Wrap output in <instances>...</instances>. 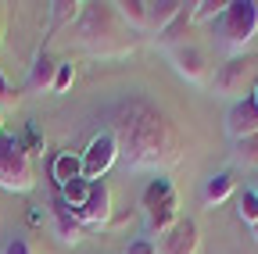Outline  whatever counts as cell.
Returning a JSON list of instances; mask_svg holds the SVG:
<instances>
[{"label":"cell","instance_id":"6da1fadb","mask_svg":"<svg viewBox=\"0 0 258 254\" xmlns=\"http://www.w3.org/2000/svg\"><path fill=\"white\" fill-rule=\"evenodd\" d=\"M108 133L118 143V161H125V168H133V172L165 176L183 157L179 125L140 93H129V97L111 104Z\"/></svg>","mask_w":258,"mask_h":254},{"label":"cell","instance_id":"7a4b0ae2","mask_svg":"<svg viewBox=\"0 0 258 254\" xmlns=\"http://www.w3.org/2000/svg\"><path fill=\"white\" fill-rule=\"evenodd\" d=\"M140 211H144V229L154 236H165L176 222H179V197H176V186L169 176H154L144 186V197H140Z\"/></svg>","mask_w":258,"mask_h":254},{"label":"cell","instance_id":"3957f363","mask_svg":"<svg viewBox=\"0 0 258 254\" xmlns=\"http://www.w3.org/2000/svg\"><path fill=\"white\" fill-rule=\"evenodd\" d=\"M258 36V0H230V8L219 15V43L233 57L251 47Z\"/></svg>","mask_w":258,"mask_h":254},{"label":"cell","instance_id":"277c9868","mask_svg":"<svg viewBox=\"0 0 258 254\" xmlns=\"http://www.w3.org/2000/svg\"><path fill=\"white\" fill-rule=\"evenodd\" d=\"M36 186L32 157L18 136H0V190L8 194H29Z\"/></svg>","mask_w":258,"mask_h":254},{"label":"cell","instance_id":"5b68a950","mask_svg":"<svg viewBox=\"0 0 258 254\" xmlns=\"http://www.w3.org/2000/svg\"><path fill=\"white\" fill-rule=\"evenodd\" d=\"M254 68H258V61L251 54H237L230 61H222V65L215 68V75H212V93L215 97H230L233 104L251 97L247 90H254V82H258Z\"/></svg>","mask_w":258,"mask_h":254},{"label":"cell","instance_id":"8992f818","mask_svg":"<svg viewBox=\"0 0 258 254\" xmlns=\"http://www.w3.org/2000/svg\"><path fill=\"white\" fill-rule=\"evenodd\" d=\"M83 157V179L86 183H97L115 161H118V143H115V136L111 133H97L90 143H86V150L79 154Z\"/></svg>","mask_w":258,"mask_h":254},{"label":"cell","instance_id":"52a82bcc","mask_svg":"<svg viewBox=\"0 0 258 254\" xmlns=\"http://www.w3.org/2000/svg\"><path fill=\"white\" fill-rule=\"evenodd\" d=\"M64 204V201H61ZM83 229H97V226H108L111 222V186L108 183H90V197L83 208L69 211Z\"/></svg>","mask_w":258,"mask_h":254},{"label":"cell","instance_id":"ba28073f","mask_svg":"<svg viewBox=\"0 0 258 254\" xmlns=\"http://www.w3.org/2000/svg\"><path fill=\"white\" fill-rule=\"evenodd\" d=\"M169 61L172 68L186 79V82H205L208 79V54L198 47V43H179L169 50Z\"/></svg>","mask_w":258,"mask_h":254},{"label":"cell","instance_id":"9c48e42d","mask_svg":"<svg viewBox=\"0 0 258 254\" xmlns=\"http://www.w3.org/2000/svg\"><path fill=\"white\" fill-rule=\"evenodd\" d=\"M198 243H201L198 222H194V218H179L165 236H158L154 247H158V254H198Z\"/></svg>","mask_w":258,"mask_h":254},{"label":"cell","instance_id":"30bf717a","mask_svg":"<svg viewBox=\"0 0 258 254\" xmlns=\"http://www.w3.org/2000/svg\"><path fill=\"white\" fill-rule=\"evenodd\" d=\"M226 133L233 136V143L258 133V104H254L251 97L230 104V111H226Z\"/></svg>","mask_w":258,"mask_h":254},{"label":"cell","instance_id":"8fae6325","mask_svg":"<svg viewBox=\"0 0 258 254\" xmlns=\"http://www.w3.org/2000/svg\"><path fill=\"white\" fill-rule=\"evenodd\" d=\"M183 8L186 4H179V0H154V4H147V33H154V40H158L183 15Z\"/></svg>","mask_w":258,"mask_h":254},{"label":"cell","instance_id":"7c38bea8","mask_svg":"<svg viewBox=\"0 0 258 254\" xmlns=\"http://www.w3.org/2000/svg\"><path fill=\"white\" fill-rule=\"evenodd\" d=\"M233 190H237V183H233V176L230 172H215V176H208L205 179V208H219V204H226L233 197Z\"/></svg>","mask_w":258,"mask_h":254},{"label":"cell","instance_id":"4fadbf2b","mask_svg":"<svg viewBox=\"0 0 258 254\" xmlns=\"http://www.w3.org/2000/svg\"><path fill=\"white\" fill-rule=\"evenodd\" d=\"M115 15L133 33H147V0H122V4H115Z\"/></svg>","mask_w":258,"mask_h":254},{"label":"cell","instance_id":"5bb4252c","mask_svg":"<svg viewBox=\"0 0 258 254\" xmlns=\"http://www.w3.org/2000/svg\"><path fill=\"white\" fill-rule=\"evenodd\" d=\"M54 179H57V186L72 183V179H83V157L72 154V150L57 154V157H54Z\"/></svg>","mask_w":258,"mask_h":254},{"label":"cell","instance_id":"9a60e30c","mask_svg":"<svg viewBox=\"0 0 258 254\" xmlns=\"http://www.w3.org/2000/svg\"><path fill=\"white\" fill-rule=\"evenodd\" d=\"M54 72H57V61L40 54L36 61H32V72H29V90H50L54 86Z\"/></svg>","mask_w":258,"mask_h":254},{"label":"cell","instance_id":"2e32d148","mask_svg":"<svg viewBox=\"0 0 258 254\" xmlns=\"http://www.w3.org/2000/svg\"><path fill=\"white\" fill-rule=\"evenodd\" d=\"M54 226H57V236H61V243H79V240L86 236V229H83L79 222L69 215V208H64L61 201H57V222H54Z\"/></svg>","mask_w":258,"mask_h":254},{"label":"cell","instance_id":"e0dca14e","mask_svg":"<svg viewBox=\"0 0 258 254\" xmlns=\"http://www.w3.org/2000/svg\"><path fill=\"white\" fill-rule=\"evenodd\" d=\"M233 161L244 165V168H258V133L233 143Z\"/></svg>","mask_w":258,"mask_h":254},{"label":"cell","instance_id":"ac0fdd59","mask_svg":"<svg viewBox=\"0 0 258 254\" xmlns=\"http://www.w3.org/2000/svg\"><path fill=\"white\" fill-rule=\"evenodd\" d=\"M86 197H90V183L86 179H72V183H64L61 186V201H64V208H83L86 204Z\"/></svg>","mask_w":258,"mask_h":254},{"label":"cell","instance_id":"d6986e66","mask_svg":"<svg viewBox=\"0 0 258 254\" xmlns=\"http://www.w3.org/2000/svg\"><path fill=\"white\" fill-rule=\"evenodd\" d=\"M237 215H240V222H247V226H254V222H258V190H254V186H247L244 194H240Z\"/></svg>","mask_w":258,"mask_h":254},{"label":"cell","instance_id":"ffe728a7","mask_svg":"<svg viewBox=\"0 0 258 254\" xmlns=\"http://www.w3.org/2000/svg\"><path fill=\"white\" fill-rule=\"evenodd\" d=\"M226 8H230V0H201V4H190V15L194 22H208V18H219Z\"/></svg>","mask_w":258,"mask_h":254},{"label":"cell","instance_id":"44dd1931","mask_svg":"<svg viewBox=\"0 0 258 254\" xmlns=\"http://www.w3.org/2000/svg\"><path fill=\"white\" fill-rule=\"evenodd\" d=\"M72 79H76L72 61H57V72H54V86H50V93H64V90L72 86Z\"/></svg>","mask_w":258,"mask_h":254},{"label":"cell","instance_id":"7402d4cb","mask_svg":"<svg viewBox=\"0 0 258 254\" xmlns=\"http://www.w3.org/2000/svg\"><path fill=\"white\" fill-rule=\"evenodd\" d=\"M79 8H83V4H64V0H61V4H50V18H54V25L72 22V18L79 15Z\"/></svg>","mask_w":258,"mask_h":254},{"label":"cell","instance_id":"603a6c76","mask_svg":"<svg viewBox=\"0 0 258 254\" xmlns=\"http://www.w3.org/2000/svg\"><path fill=\"white\" fill-rule=\"evenodd\" d=\"M0 254H32V247H29V240L25 236H11L8 243H4V250Z\"/></svg>","mask_w":258,"mask_h":254},{"label":"cell","instance_id":"cb8c5ba5","mask_svg":"<svg viewBox=\"0 0 258 254\" xmlns=\"http://www.w3.org/2000/svg\"><path fill=\"white\" fill-rule=\"evenodd\" d=\"M125 254H158V247H154L147 236H140V240H133V243L125 247Z\"/></svg>","mask_w":258,"mask_h":254},{"label":"cell","instance_id":"d4e9b609","mask_svg":"<svg viewBox=\"0 0 258 254\" xmlns=\"http://www.w3.org/2000/svg\"><path fill=\"white\" fill-rule=\"evenodd\" d=\"M0 104H15V93H11V86H8V79H4V72H0Z\"/></svg>","mask_w":258,"mask_h":254},{"label":"cell","instance_id":"484cf974","mask_svg":"<svg viewBox=\"0 0 258 254\" xmlns=\"http://www.w3.org/2000/svg\"><path fill=\"white\" fill-rule=\"evenodd\" d=\"M251 101H254V104H258V82H254V90H251Z\"/></svg>","mask_w":258,"mask_h":254},{"label":"cell","instance_id":"4316f807","mask_svg":"<svg viewBox=\"0 0 258 254\" xmlns=\"http://www.w3.org/2000/svg\"><path fill=\"white\" fill-rule=\"evenodd\" d=\"M251 229H254V240H258V222H254V226H251Z\"/></svg>","mask_w":258,"mask_h":254},{"label":"cell","instance_id":"83f0119b","mask_svg":"<svg viewBox=\"0 0 258 254\" xmlns=\"http://www.w3.org/2000/svg\"><path fill=\"white\" fill-rule=\"evenodd\" d=\"M0 136H4V122H0Z\"/></svg>","mask_w":258,"mask_h":254},{"label":"cell","instance_id":"f1b7e54d","mask_svg":"<svg viewBox=\"0 0 258 254\" xmlns=\"http://www.w3.org/2000/svg\"><path fill=\"white\" fill-rule=\"evenodd\" d=\"M254 190H258V186H254Z\"/></svg>","mask_w":258,"mask_h":254}]
</instances>
